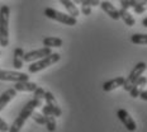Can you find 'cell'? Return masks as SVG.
<instances>
[{"label":"cell","mask_w":147,"mask_h":132,"mask_svg":"<svg viewBox=\"0 0 147 132\" xmlns=\"http://www.w3.org/2000/svg\"><path fill=\"white\" fill-rule=\"evenodd\" d=\"M45 100H46V103H47L48 106H51V108L53 109L55 117H61V114H62L61 107L59 106L56 98H55V95L51 93V91H46V93H45Z\"/></svg>","instance_id":"30bf717a"},{"label":"cell","mask_w":147,"mask_h":132,"mask_svg":"<svg viewBox=\"0 0 147 132\" xmlns=\"http://www.w3.org/2000/svg\"><path fill=\"white\" fill-rule=\"evenodd\" d=\"M0 80L1 81H27L29 80L28 74L20 71H11V70H0Z\"/></svg>","instance_id":"8992f818"},{"label":"cell","mask_w":147,"mask_h":132,"mask_svg":"<svg viewBox=\"0 0 147 132\" xmlns=\"http://www.w3.org/2000/svg\"><path fill=\"white\" fill-rule=\"evenodd\" d=\"M30 117L33 118V121L36 122V123H38V125H42V126H45L46 125V117H45V114L43 113H39V112H33L32 113V116Z\"/></svg>","instance_id":"7402d4cb"},{"label":"cell","mask_w":147,"mask_h":132,"mask_svg":"<svg viewBox=\"0 0 147 132\" xmlns=\"http://www.w3.org/2000/svg\"><path fill=\"white\" fill-rule=\"evenodd\" d=\"M146 84H147V78L146 76H141L138 80L132 85V88L129 90V95L132 98H138L140 94L143 91V88L146 87Z\"/></svg>","instance_id":"7c38bea8"},{"label":"cell","mask_w":147,"mask_h":132,"mask_svg":"<svg viewBox=\"0 0 147 132\" xmlns=\"http://www.w3.org/2000/svg\"><path fill=\"white\" fill-rule=\"evenodd\" d=\"M61 4L65 7V9L69 12V14H71L72 17H78L79 15V8L76 7V4L72 1V0H59Z\"/></svg>","instance_id":"e0dca14e"},{"label":"cell","mask_w":147,"mask_h":132,"mask_svg":"<svg viewBox=\"0 0 147 132\" xmlns=\"http://www.w3.org/2000/svg\"><path fill=\"white\" fill-rule=\"evenodd\" d=\"M142 26H143V27H147V18L142 19Z\"/></svg>","instance_id":"4dcf8cb0"},{"label":"cell","mask_w":147,"mask_h":132,"mask_svg":"<svg viewBox=\"0 0 147 132\" xmlns=\"http://www.w3.org/2000/svg\"><path fill=\"white\" fill-rule=\"evenodd\" d=\"M45 15L50 19H53L56 22H60L62 24H66V26H76L78 24V19L76 17H72L71 14H65V13H61V12L56 10L53 8H46L45 9Z\"/></svg>","instance_id":"277c9868"},{"label":"cell","mask_w":147,"mask_h":132,"mask_svg":"<svg viewBox=\"0 0 147 132\" xmlns=\"http://www.w3.org/2000/svg\"><path fill=\"white\" fill-rule=\"evenodd\" d=\"M91 4L90 0H81V13L84 15H90L91 14Z\"/></svg>","instance_id":"603a6c76"},{"label":"cell","mask_w":147,"mask_h":132,"mask_svg":"<svg viewBox=\"0 0 147 132\" xmlns=\"http://www.w3.org/2000/svg\"><path fill=\"white\" fill-rule=\"evenodd\" d=\"M9 127H10V126L0 117V132H9Z\"/></svg>","instance_id":"d4e9b609"},{"label":"cell","mask_w":147,"mask_h":132,"mask_svg":"<svg viewBox=\"0 0 147 132\" xmlns=\"http://www.w3.org/2000/svg\"><path fill=\"white\" fill-rule=\"evenodd\" d=\"M0 55H1V51H0Z\"/></svg>","instance_id":"d6a6232c"},{"label":"cell","mask_w":147,"mask_h":132,"mask_svg":"<svg viewBox=\"0 0 147 132\" xmlns=\"http://www.w3.org/2000/svg\"><path fill=\"white\" fill-rule=\"evenodd\" d=\"M60 59H61V56L59 53H53V52H52V53H50L48 56L43 57V59H39V60H37V61H34V62L30 64V65L28 66V71L30 74H36L38 71H42V70L47 69L48 66L59 62Z\"/></svg>","instance_id":"3957f363"},{"label":"cell","mask_w":147,"mask_h":132,"mask_svg":"<svg viewBox=\"0 0 147 132\" xmlns=\"http://www.w3.org/2000/svg\"><path fill=\"white\" fill-rule=\"evenodd\" d=\"M46 127H47V130L50 132H55L56 131V117H55L53 114H50V116H46Z\"/></svg>","instance_id":"44dd1931"},{"label":"cell","mask_w":147,"mask_h":132,"mask_svg":"<svg viewBox=\"0 0 147 132\" xmlns=\"http://www.w3.org/2000/svg\"><path fill=\"white\" fill-rule=\"evenodd\" d=\"M91 7H99L100 5V0H90Z\"/></svg>","instance_id":"f546056e"},{"label":"cell","mask_w":147,"mask_h":132,"mask_svg":"<svg viewBox=\"0 0 147 132\" xmlns=\"http://www.w3.org/2000/svg\"><path fill=\"white\" fill-rule=\"evenodd\" d=\"M146 69H147L146 62H138V64H136V66H133L132 71H131L129 75L125 78V81H124V85H123V89L125 91L131 90L132 85L143 75V72L146 71Z\"/></svg>","instance_id":"5b68a950"},{"label":"cell","mask_w":147,"mask_h":132,"mask_svg":"<svg viewBox=\"0 0 147 132\" xmlns=\"http://www.w3.org/2000/svg\"><path fill=\"white\" fill-rule=\"evenodd\" d=\"M36 108H38V107H37V102L34 99H32V100H29L28 103H26V106H24L23 109L20 110L18 117L14 119V122L11 123L10 127H9V132H19L22 130L23 125L26 123L27 119L32 116V113L34 112Z\"/></svg>","instance_id":"6da1fadb"},{"label":"cell","mask_w":147,"mask_h":132,"mask_svg":"<svg viewBox=\"0 0 147 132\" xmlns=\"http://www.w3.org/2000/svg\"><path fill=\"white\" fill-rule=\"evenodd\" d=\"M38 85L36 83H32L29 80L27 81H19V83H15L14 89L17 91H34Z\"/></svg>","instance_id":"9a60e30c"},{"label":"cell","mask_w":147,"mask_h":132,"mask_svg":"<svg viewBox=\"0 0 147 132\" xmlns=\"http://www.w3.org/2000/svg\"><path fill=\"white\" fill-rule=\"evenodd\" d=\"M141 1H142V0H129V8H134L137 4H140Z\"/></svg>","instance_id":"83f0119b"},{"label":"cell","mask_w":147,"mask_h":132,"mask_svg":"<svg viewBox=\"0 0 147 132\" xmlns=\"http://www.w3.org/2000/svg\"><path fill=\"white\" fill-rule=\"evenodd\" d=\"M9 18H10V8L3 5L0 8V46L8 47L9 45Z\"/></svg>","instance_id":"7a4b0ae2"},{"label":"cell","mask_w":147,"mask_h":132,"mask_svg":"<svg viewBox=\"0 0 147 132\" xmlns=\"http://www.w3.org/2000/svg\"><path fill=\"white\" fill-rule=\"evenodd\" d=\"M131 42L134 45H145L147 46V35L142 33H136V35L131 36Z\"/></svg>","instance_id":"ffe728a7"},{"label":"cell","mask_w":147,"mask_h":132,"mask_svg":"<svg viewBox=\"0 0 147 132\" xmlns=\"http://www.w3.org/2000/svg\"><path fill=\"white\" fill-rule=\"evenodd\" d=\"M121 1V7L123 9H129V0H119Z\"/></svg>","instance_id":"4316f807"},{"label":"cell","mask_w":147,"mask_h":132,"mask_svg":"<svg viewBox=\"0 0 147 132\" xmlns=\"http://www.w3.org/2000/svg\"><path fill=\"white\" fill-rule=\"evenodd\" d=\"M117 117L128 131L134 132L137 130V125H136V122H134V119L131 117V114L125 109H123V108L118 109L117 110Z\"/></svg>","instance_id":"52a82bcc"},{"label":"cell","mask_w":147,"mask_h":132,"mask_svg":"<svg viewBox=\"0 0 147 132\" xmlns=\"http://www.w3.org/2000/svg\"><path fill=\"white\" fill-rule=\"evenodd\" d=\"M62 39L59 37H46L43 38V46L45 47H50V48H56L62 46Z\"/></svg>","instance_id":"ac0fdd59"},{"label":"cell","mask_w":147,"mask_h":132,"mask_svg":"<svg viewBox=\"0 0 147 132\" xmlns=\"http://www.w3.org/2000/svg\"><path fill=\"white\" fill-rule=\"evenodd\" d=\"M100 8H102L104 13L108 14L109 17L112 18V19H114V20L121 19V15H119V10L114 7V5L112 4V3H109L108 0H104V1H100Z\"/></svg>","instance_id":"9c48e42d"},{"label":"cell","mask_w":147,"mask_h":132,"mask_svg":"<svg viewBox=\"0 0 147 132\" xmlns=\"http://www.w3.org/2000/svg\"><path fill=\"white\" fill-rule=\"evenodd\" d=\"M15 97H17V90H15L14 88H10V89H8V90H5L4 93L0 95V112H1V110L8 106V103L10 102L11 99H14Z\"/></svg>","instance_id":"4fadbf2b"},{"label":"cell","mask_w":147,"mask_h":132,"mask_svg":"<svg viewBox=\"0 0 147 132\" xmlns=\"http://www.w3.org/2000/svg\"><path fill=\"white\" fill-rule=\"evenodd\" d=\"M24 50L22 47H17L14 50V56H13V66L14 69L19 70L23 67V62H24Z\"/></svg>","instance_id":"5bb4252c"},{"label":"cell","mask_w":147,"mask_h":132,"mask_svg":"<svg viewBox=\"0 0 147 132\" xmlns=\"http://www.w3.org/2000/svg\"><path fill=\"white\" fill-rule=\"evenodd\" d=\"M140 98H141L142 100H146V102H147V90H143L142 93L140 94Z\"/></svg>","instance_id":"f1b7e54d"},{"label":"cell","mask_w":147,"mask_h":132,"mask_svg":"<svg viewBox=\"0 0 147 132\" xmlns=\"http://www.w3.org/2000/svg\"><path fill=\"white\" fill-rule=\"evenodd\" d=\"M50 53H52L50 47H42V48L36 50V51L26 52V53H24V61H26V62H34V61H37V60L43 59V57L48 56Z\"/></svg>","instance_id":"ba28073f"},{"label":"cell","mask_w":147,"mask_h":132,"mask_svg":"<svg viewBox=\"0 0 147 132\" xmlns=\"http://www.w3.org/2000/svg\"><path fill=\"white\" fill-rule=\"evenodd\" d=\"M119 15H121V19L125 23V26H128V27H133L134 24H136V20H134L133 15L131 14L129 12H128V9L121 8V10H119Z\"/></svg>","instance_id":"2e32d148"},{"label":"cell","mask_w":147,"mask_h":132,"mask_svg":"<svg viewBox=\"0 0 147 132\" xmlns=\"http://www.w3.org/2000/svg\"><path fill=\"white\" fill-rule=\"evenodd\" d=\"M75 4H81V0H72Z\"/></svg>","instance_id":"1f68e13d"},{"label":"cell","mask_w":147,"mask_h":132,"mask_svg":"<svg viewBox=\"0 0 147 132\" xmlns=\"http://www.w3.org/2000/svg\"><path fill=\"white\" fill-rule=\"evenodd\" d=\"M133 10H134V13H136V14L145 13V12L147 10V0H142L140 4H137L136 7L133 8Z\"/></svg>","instance_id":"cb8c5ba5"},{"label":"cell","mask_w":147,"mask_h":132,"mask_svg":"<svg viewBox=\"0 0 147 132\" xmlns=\"http://www.w3.org/2000/svg\"><path fill=\"white\" fill-rule=\"evenodd\" d=\"M124 81H125V78H123V76H118V78L110 79V80L105 81V83L103 84V90H104V91L115 90V89L123 87V85H124Z\"/></svg>","instance_id":"8fae6325"},{"label":"cell","mask_w":147,"mask_h":132,"mask_svg":"<svg viewBox=\"0 0 147 132\" xmlns=\"http://www.w3.org/2000/svg\"><path fill=\"white\" fill-rule=\"evenodd\" d=\"M42 113L46 116H50V114H53V109L51 108V106H48V104H46V106L42 107ZM55 116V114H53Z\"/></svg>","instance_id":"484cf974"},{"label":"cell","mask_w":147,"mask_h":132,"mask_svg":"<svg viewBox=\"0 0 147 132\" xmlns=\"http://www.w3.org/2000/svg\"><path fill=\"white\" fill-rule=\"evenodd\" d=\"M45 93H46V90L41 87H37V89L33 91V99L37 102V107H43L42 100L45 99Z\"/></svg>","instance_id":"d6986e66"}]
</instances>
